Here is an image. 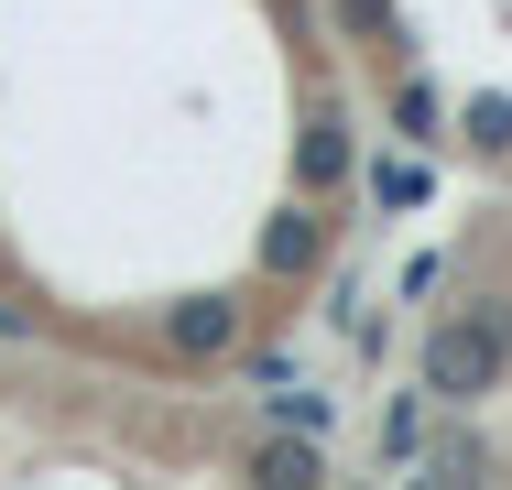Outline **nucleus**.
Segmentation results:
<instances>
[{"label":"nucleus","instance_id":"0eeeda50","mask_svg":"<svg viewBox=\"0 0 512 490\" xmlns=\"http://www.w3.org/2000/svg\"><path fill=\"white\" fill-rule=\"evenodd\" d=\"M469 142L480 153H512V98H469Z\"/></svg>","mask_w":512,"mask_h":490},{"label":"nucleus","instance_id":"1a4fd4ad","mask_svg":"<svg viewBox=\"0 0 512 490\" xmlns=\"http://www.w3.org/2000/svg\"><path fill=\"white\" fill-rule=\"evenodd\" d=\"M480 469H491L480 436H436V480H480Z\"/></svg>","mask_w":512,"mask_h":490},{"label":"nucleus","instance_id":"f257e3e1","mask_svg":"<svg viewBox=\"0 0 512 490\" xmlns=\"http://www.w3.org/2000/svg\"><path fill=\"white\" fill-rule=\"evenodd\" d=\"M502 360H512V305L491 294V305H469V316H447V327L425 338V392L469 414L480 392L502 382Z\"/></svg>","mask_w":512,"mask_h":490},{"label":"nucleus","instance_id":"9d476101","mask_svg":"<svg viewBox=\"0 0 512 490\" xmlns=\"http://www.w3.org/2000/svg\"><path fill=\"white\" fill-rule=\"evenodd\" d=\"M393 131H404V142H436V98L404 88V98H393Z\"/></svg>","mask_w":512,"mask_h":490},{"label":"nucleus","instance_id":"9b49d317","mask_svg":"<svg viewBox=\"0 0 512 490\" xmlns=\"http://www.w3.org/2000/svg\"><path fill=\"white\" fill-rule=\"evenodd\" d=\"M371 186H382V207H425V164H382Z\"/></svg>","mask_w":512,"mask_h":490},{"label":"nucleus","instance_id":"7ed1b4c3","mask_svg":"<svg viewBox=\"0 0 512 490\" xmlns=\"http://www.w3.org/2000/svg\"><path fill=\"white\" fill-rule=\"evenodd\" d=\"M164 338H175V360H229V349H240V305H229V294H186V305L164 316Z\"/></svg>","mask_w":512,"mask_h":490},{"label":"nucleus","instance_id":"39448f33","mask_svg":"<svg viewBox=\"0 0 512 490\" xmlns=\"http://www.w3.org/2000/svg\"><path fill=\"white\" fill-rule=\"evenodd\" d=\"M251 480H284V490H306V480H327V458H316V436H273V447L251 458Z\"/></svg>","mask_w":512,"mask_h":490},{"label":"nucleus","instance_id":"423d86ee","mask_svg":"<svg viewBox=\"0 0 512 490\" xmlns=\"http://www.w3.org/2000/svg\"><path fill=\"white\" fill-rule=\"evenodd\" d=\"M338 22H349L360 44H382V55H404V22H393V0H338Z\"/></svg>","mask_w":512,"mask_h":490},{"label":"nucleus","instance_id":"20e7f679","mask_svg":"<svg viewBox=\"0 0 512 490\" xmlns=\"http://www.w3.org/2000/svg\"><path fill=\"white\" fill-rule=\"evenodd\" d=\"M295 186H306V196L349 186V120H327V109L306 120V142H295Z\"/></svg>","mask_w":512,"mask_h":490},{"label":"nucleus","instance_id":"6e6552de","mask_svg":"<svg viewBox=\"0 0 512 490\" xmlns=\"http://www.w3.org/2000/svg\"><path fill=\"white\" fill-rule=\"evenodd\" d=\"M273 414H284L295 436H316V425H327V392H306V382H273Z\"/></svg>","mask_w":512,"mask_h":490},{"label":"nucleus","instance_id":"f03ea898","mask_svg":"<svg viewBox=\"0 0 512 490\" xmlns=\"http://www.w3.org/2000/svg\"><path fill=\"white\" fill-rule=\"evenodd\" d=\"M316 262H327V218H316V207H273V218H262V273L306 284Z\"/></svg>","mask_w":512,"mask_h":490}]
</instances>
